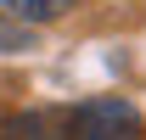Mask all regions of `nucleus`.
<instances>
[{
	"mask_svg": "<svg viewBox=\"0 0 146 140\" xmlns=\"http://www.w3.org/2000/svg\"><path fill=\"white\" fill-rule=\"evenodd\" d=\"M0 140H68L56 112H11L0 118Z\"/></svg>",
	"mask_w": 146,
	"mask_h": 140,
	"instance_id": "nucleus-2",
	"label": "nucleus"
},
{
	"mask_svg": "<svg viewBox=\"0 0 146 140\" xmlns=\"http://www.w3.org/2000/svg\"><path fill=\"white\" fill-rule=\"evenodd\" d=\"M68 6H73V0H0V17L28 28V22H56Z\"/></svg>",
	"mask_w": 146,
	"mask_h": 140,
	"instance_id": "nucleus-3",
	"label": "nucleus"
},
{
	"mask_svg": "<svg viewBox=\"0 0 146 140\" xmlns=\"http://www.w3.org/2000/svg\"><path fill=\"white\" fill-rule=\"evenodd\" d=\"M141 135V112L118 95H101V101H84L68 118V140H135Z\"/></svg>",
	"mask_w": 146,
	"mask_h": 140,
	"instance_id": "nucleus-1",
	"label": "nucleus"
},
{
	"mask_svg": "<svg viewBox=\"0 0 146 140\" xmlns=\"http://www.w3.org/2000/svg\"><path fill=\"white\" fill-rule=\"evenodd\" d=\"M0 118H6V112H0Z\"/></svg>",
	"mask_w": 146,
	"mask_h": 140,
	"instance_id": "nucleus-4",
	"label": "nucleus"
}]
</instances>
